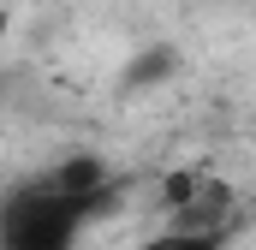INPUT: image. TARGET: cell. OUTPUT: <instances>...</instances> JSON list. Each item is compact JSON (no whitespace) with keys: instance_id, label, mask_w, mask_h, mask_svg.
Returning <instances> with one entry per match:
<instances>
[{"instance_id":"obj_1","label":"cell","mask_w":256,"mask_h":250,"mask_svg":"<svg viewBox=\"0 0 256 250\" xmlns=\"http://www.w3.org/2000/svg\"><path fill=\"white\" fill-rule=\"evenodd\" d=\"M90 214L96 202H72L42 179L18 185L0 214V250H78V232L90 226Z\"/></svg>"},{"instance_id":"obj_2","label":"cell","mask_w":256,"mask_h":250,"mask_svg":"<svg viewBox=\"0 0 256 250\" xmlns=\"http://www.w3.org/2000/svg\"><path fill=\"white\" fill-rule=\"evenodd\" d=\"M232 244V232H191V226H161V232H149L137 250H226Z\"/></svg>"},{"instance_id":"obj_3","label":"cell","mask_w":256,"mask_h":250,"mask_svg":"<svg viewBox=\"0 0 256 250\" xmlns=\"http://www.w3.org/2000/svg\"><path fill=\"white\" fill-rule=\"evenodd\" d=\"M179 66L173 48H149L143 60H131V84H167V72Z\"/></svg>"}]
</instances>
